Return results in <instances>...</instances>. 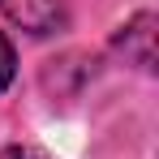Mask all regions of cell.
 I'll return each instance as SVG.
<instances>
[{"instance_id":"obj_1","label":"cell","mask_w":159,"mask_h":159,"mask_svg":"<svg viewBox=\"0 0 159 159\" xmlns=\"http://www.w3.org/2000/svg\"><path fill=\"white\" fill-rule=\"evenodd\" d=\"M0 13L30 34H48L60 26V0H0Z\"/></svg>"},{"instance_id":"obj_2","label":"cell","mask_w":159,"mask_h":159,"mask_svg":"<svg viewBox=\"0 0 159 159\" xmlns=\"http://www.w3.org/2000/svg\"><path fill=\"white\" fill-rule=\"evenodd\" d=\"M151 26H155V17H151V13H138L129 26L120 30V48L138 56V65H142V69H151V60H155V52H151L155 30H151Z\"/></svg>"},{"instance_id":"obj_3","label":"cell","mask_w":159,"mask_h":159,"mask_svg":"<svg viewBox=\"0 0 159 159\" xmlns=\"http://www.w3.org/2000/svg\"><path fill=\"white\" fill-rule=\"evenodd\" d=\"M13 73H17V56H13V43L0 34V90L13 82Z\"/></svg>"},{"instance_id":"obj_4","label":"cell","mask_w":159,"mask_h":159,"mask_svg":"<svg viewBox=\"0 0 159 159\" xmlns=\"http://www.w3.org/2000/svg\"><path fill=\"white\" fill-rule=\"evenodd\" d=\"M0 159H43V155H39V151H30V146H4Z\"/></svg>"}]
</instances>
